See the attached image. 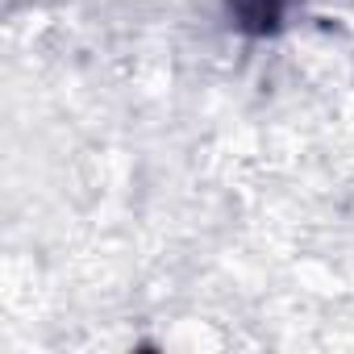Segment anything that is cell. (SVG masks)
Here are the masks:
<instances>
[{
  "mask_svg": "<svg viewBox=\"0 0 354 354\" xmlns=\"http://www.w3.org/2000/svg\"><path fill=\"white\" fill-rule=\"evenodd\" d=\"M292 5L296 0H225V13H230L234 30H242L250 38H271L283 30Z\"/></svg>",
  "mask_w": 354,
  "mask_h": 354,
  "instance_id": "cell-1",
  "label": "cell"
}]
</instances>
